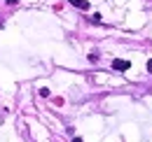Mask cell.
<instances>
[{"label":"cell","instance_id":"6da1fadb","mask_svg":"<svg viewBox=\"0 0 152 142\" xmlns=\"http://www.w3.org/2000/svg\"><path fill=\"white\" fill-rule=\"evenodd\" d=\"M129 68H131V63L126 58H115L113 61V70H117V72H126Z\"/></svg>","mask_w":152,"mask_h":142},{"label":"cell","instance_id":"7a4b0ae2","mask_svg":"<svg viewBox=\"0 0 152 142\" xmlns=\"http://www.w3.org/2000/svg\"><path fill=\"white\" fill-rule=\"evenodd\" d=\"M70 5H75V7H80V9H89V2L87 0H68Z\"/></svg>","mask_w":152,"mask_h":142},{"label":"cell","instance_id":"3957f363","mask_svg":"<svg viewBox=\"0 0 152 142\" xmlns=\"http://www.w3.org/2000/svg\"><path fill=\"white\" fill-rule=\"evenodd\" d=\"M148 70L152 72V58H150V61H148Z\"/></svg>","mask_w":152,"mask_h":142},{"label":"cell","instance_id":"277c9868","mask_svg":"<svg viewBox=\"0 0 152 142\" xmlns=\"http://www.w3.org/2000/svg\"><path fill=\"white\" fill-rule=\"evenodd\" d=\"M5 2H12V5H17V2H19V0H5Z\"/></svg>","mask_w":152,"mask_h":142}]
</instances>
